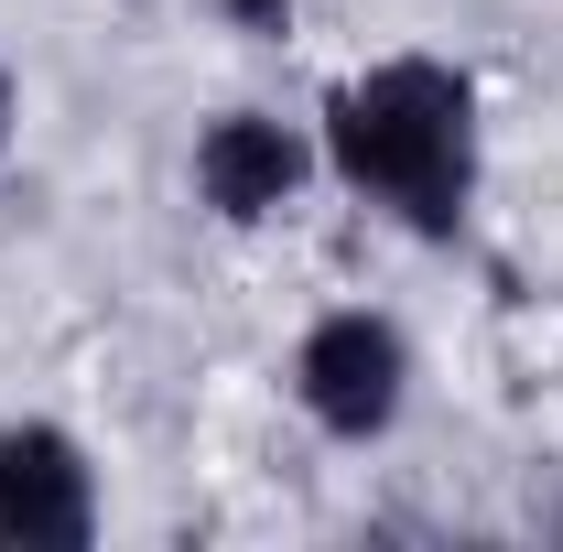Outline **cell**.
I'll return each instance as SVG.
<instances>
[{
	"instance_id": "6da1fadb",
	"label": "cell",
	"mask_w": 563,
	"mask_h": 552,
	"mask_svg": "<svg viewBox=\"0 0 563 552\" xmlns=\"http://www.w3.org/2000/svg\"><path fill=\"white\" fill-rule=\"evenodd\" d=\"M325 141H336V174H347L357 196H379V207H401L422 239H444L455 217H466V185H477V120H466V87L444 66H379L336 87V109H325Z\"/></svg>"
},
{
	"instance_id": "3957f363",
	"label": "cell",
	"mask_w": 563,
	"mask_h": 552,
	"mask_svg": "<svg viewBox=\"0 0 563 552\" xmlns=\"http://www.w3.org/2000/svg\"><path fill=\"white\" fill-rule=\"evenodd\" d=\"M87 466H76L66 433H44V422H11L0 433V542L22 552H66L87 542Z\"/></svg>"
},
{
	"instance_id": "5b68a950",
	"label": "cell",
	"mask_w": 563,
	"mask_h": 552,
	"mask_svg": "<svg viewBox=\"0 0 563 552\" xmlns=\"http://www.w3.org/2000/svg\"><path fill=\"white\" fill-rule=\"evenodd\" d=\"M0 141H11V87H0Z\"/></svg>"
},
{
	"instance_id": "7a4b0ae2",
	"label": "cell",
	"mask_w": 563,
	"mask_h": 552,
	"mask_svg": "<svg viewBox=\"0 0 563 552\" xmlns=\"http://www.w3.org/2000/svg\"><path fill=\"white\" fill-rule=\"evenodd\" d=\"M292 379H303V412L325 422V433L368 444V433H390V412H401L412 357H401V336L379 314H325L303 336V357H292Z\"/></svg>"
},
{
	"instance_id": "277c9868",
	"label": "cell",
	"mask_w": 563,
	"mask_h": 552,
	"mask_svg": "<svg viewBox=\"0 0 563 552\" xmlns=\"http://www.w3.org/2000/svg\"><path fill=\"white\" fill-rule=\"evenodd\" d=\"M196 185H207L217 217H272L292 185H303V141L261 120V109H228L207 141H196Z\"/></svg>"
}]
</instances>
